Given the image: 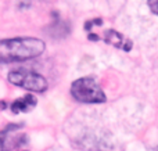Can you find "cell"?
Listing matches in <instances>:
<instances>
[{"instance_id": "277c9868", "label": "cell", "mask_w": 158, "mask_h": 151, "mask_svg": "<svg viewBox=\"0 0 158 151\" xmlns=\"http://www.w3.org/2000/svg\"><path fill=\"white\" fill-rule=\"evenodd\" d=\"M103 39L107 45H111V46L117 47V49H122V50H125V51H129L133 47L132 40L126 39L122 33L117 32L114 29H107L103 33Z\"/></svg>"}, {"instance_id": "5b68a950", "label": "cell", "mask_w": 158, "mask_h": 151, "mask_svg": "<svg viewBox=\"0 0 158 151\" xmlns=\"http://www.w3.org/2000/svg\"><path fill=\"white\" fill-rule=\"evenodd\" d=\"M36 97L28 93L24 97H19L17 100H14L10 105V110L13 111L14 114H21V112H29L31 110H33L36 107Z\"/></svg>"}, {"instance_id": "7a4b0ae2", "label": "cell", "mask_w": 158, "mask_h": 151, "mask_svg": "<svg viewBox=\"0 0 158 151\" xmlns=\"http://www.w3.org/2000/svg\"><path fill=\"white\" fill-rule=\"evenodd\" d=\"M71 94L76 101L83 104H101L107 100L103 89L90 76H83L74 81L71 85Z\"/></svg>"}, {"instance_id": "6da1fadb", "label": "cell", "mask_w": 158, "mask_h": 151, "mask_svg": "<svg viewBox=\"0 0 158 151\" xmlns=\"http://www.w3.org/2000/svg\"><path fill=\"white\" fill-rule=\"evenodd\" d=\"M46 49L45 42L36 37L19 36L0 42V60L3 63H15L35 58Z\"/></svg>"}, {"instance_id": "ba28073f", "label": "cell", "mask_w": 158, "mask_h": 151, "mask_svg": "<svg viewBox=\"0 0 158 151\" xmlns=\"http://www.w3.org/2000/svg\"><path fill=\"white\" fill-rule=\"evenodd\" d=\"M151 151H158V146H157V147H154V148H153Z\"/></svg>"}, {"instance_id": "8992f818", "label": "cell", "mask_w": 158, "mask_h": 151, "mask_svg": "<svg viewBox=\"0 0 158 151\" xmlns=\"http://www.w3.org/2000/svg\"><path fill=\"white\" fill-rule=\"evenodd\" d=\"M101 24H103V19H100V18L92 19V21H87V22L85 24V29L86 31H90L93 27H100Z\"/></svg>"}, {"instance_id": "52a82bcc", "label": "cell", "mask_w": 158, "mask_h": 151, "mask_svg": "<svg viewBox=\"0 0 158 151\" xmlns=\"http://www.w3.org/2000/svg\"><path fill=\"white\" fill-rule=\"evenodd\" d=\"M147 4H149L150 11L158 15V0H147Z\"/></svg>"}, {"instance_id": "3957f363", "label": "cell", "mask_w": 158, "mask_h": 151, "mask_svg": "<svg viewBox=\"0 0 158 151\" xmlns=\"http://www.w3.org/2000/svg\"><path fill=\"white\" fill-rule=\"evenodd\" d=\"M9 82L19 86L22 89H27L29 92L43 93L47 90V81L43 75L28 69H14L9 73Z\"/></svg>"}]
</instances>
